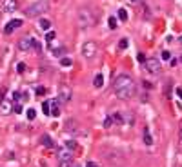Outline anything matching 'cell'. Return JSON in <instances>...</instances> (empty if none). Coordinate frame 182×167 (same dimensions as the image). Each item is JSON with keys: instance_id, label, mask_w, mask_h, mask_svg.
<instances>
[{"instance_id": "6da1fadb", "label": "cell", "mask_w": 182, "mask_h": 167, "mask_svg": "<svg viewBox=\"0 0 182 167\" xmlns=\"http://www.w3.org/2000/svg\"><path fill=\"white\" fill-rule=\"evenodd\" d=\"M113 91L120 100H127L135 91V82L129 75H118L113 84Z\"/></svg>"}, {"instance_id": "7a4b0ae2", "label": "cell", "mask_w": 182, "mask_h": 167, "mask_svg": "<svg viewBox=\"0 0 182 167\" xmlns=\"http://www.w3.org/2000/svg\"><path fill=\"white\" fill-rule=\"evenodd\" d=\"M78 25L82 29H86V27H93L95 25V22H97V18H95V13H93L89 8H80L78 9Z\"/></svg>"}, {"instance_id": "3957f363", "label": "cell", "mask_w": 182, "mask_h": 167, "mask_svg": "<svg viewBox=\"0 0 182 167\" xmlns=\"http://www.w3.org/2000/svg\"><path fill=\"white\" fill-rule=\"evenodd\" d=\"M49 9V4L46 2V0H38V2L35 4H31L28 9H26V15H28L29 18H35V16H40V15H44L46 11Z\"/></svg>"}, {"instance_id": "277c9868", "label": "cell", "mask_w": 182, "mask_h": 167, "mask_svg": "<svg viewBox=\"0 0 182 167\" xmlns=\"http://www.w3.org/2000/svg\"><path fill=\"white\" fill-rule=\"evenodd\" d=\"M73 98V91L69 89V85H60L58 87V104H67Z\"/></svg>"}, {"instance_id": "5b68a950", "label": "cell", "mask_w": 182, "mask_h": 167, "mask_svg": "<svg viewBox=\"0 0 182 167\" xmlns=\"http://www.w3.org/2000/svg\"><path fill=\"white\" fill-rule=\"evenodd\" d=\"M146 69L149 71V73H153V75H158L160 73V69H162V65H160V60H157V58H146Z\"/></svg>"}, {"instance_id": "8992f818", "label": "cell", "mask_w": 182, "mask_h": 167, "mask_svg": "<svg viewBox=\"0 0 182 167\" xmlns=\"http://www.w3.org/2000/svg\"><path fill=\"white\" fill-rule=\"evenodd\" d=\"M82 55L86 58H93L97 55V44L93 42V40H87V42L82 45Z\"/></svg>"}, {"instance_id": "52a82bcc", "label": "cell", "mask_w": 182, "mask_h": 167, "mask_svg": "<svg viewBox=\"0 0 182 167\" xmlns=\"http://www.w3.org/2000/svg\"><path fill=\"white\" fill-rule=\"evenodd\" d=\"M33 44H35V38L33 36H22L18 40V49L20 51H29V49H33Z\"/></svg>"}, {"instance_id": "ba28073f", "label": "cell", "mask_w": 182, "mask_h": 167, "mask_svg": "<svg viewBox=\"0 0 182 167\" xmlns=\"http://www.w3.org/2000/svg\"><path fill=\"white\" fill-rule=\"evenodd\" d=\"M20 25H22V20H20V18L9 20V22H8V25H6V27H4V33H6V35H11V33L15 31L17 27H20Z\"/></svg>"}, {"instance_id": "9c48e42d", "label": "cell", "mask_w": 182, "mask_h": 167, "mask_svg": "<svg viewBox=\"0 0 182 167\" xmlns=\"http://www.w3.org/2000/svg\"><path fill=\"white\" fill-rule=\"evenodd\" d=\"M18 8V2L17 0H2V9L6 13H11V11H17Z\"/></svg>"}, {"instance_id": "30bf717a", "label": "cell", "mask_w": 182, "mask_h": 167, "mask_svg": "<svg viewBox=\"0 0 182 167\" xmlns=\"http://www.w3.org/2000/svg\"><path fill=\"white\" fill-rule=\"evenodd\" d=\"M64 127H66L67 133H78V122H77V120H73V118H69V120H66Z\"/></svg>"}, {"instance_id": "8fae6325", "label": "cell", "mask_w": 182, "mask_h": 167, "mask_svg": "<svg viewBox=\"0 0 182 167\" xmlns=\"http://www.w3.org/2000/svg\"><path fill=\"white\" fill-rule=\"evenodd\" d=\"M0 113H2V115L13 113V104L9 102V100H2V102H0Z\"/></svg>"}, {"instance_id": "7c38bea8", "label": "cell", "mask_w": 182, "mask_h": 167, "mask_svg": "<svg viewBox=\"0 0 182 167\" xmlns=\"http://www.w3.org/2000/svg\"><path fill=\"white\" fill-rule=\"evenodd\" d=\"M57 158H58V162H64V160H73V156H71L69 149H62V151H58Z\"/></svg>"}, {"instance_id": "4fadbf2b", "label": "cell", "mask_w": 182, "mask_h": 167, "mask_svg": "<svg viewBox=\"0 0 182 167\" xmlns=\"http://www.w3.org/2000/svg\"><path fill=\"white\" fill-rule=\"evenodd\" d=\"M40 144L46 145V147H55V144H53V140L49 135H42V138H40Z\"/></svg>"}, {"instance_id": "5bb4252c", "label": "cell", "mask_w": 182, "mask_h": 167, "mask_svg": "<svg viewBox=\"0 0 182 167\" xmlns=\"http://www.w3.org/2000/svg\"><path fill=\"white\" fill-rule=\"evenodd\" d=\"M38 25H40V29H42V31H49L51 29V22H49L48 18H40Z\"/></svg>"}, {"instance_id": "9a60e30c", "label": "cell", "mask_w": 182, "mask_h": 167, "mask_svg": "<svg viewBox=\"0 0 182 167\" xmlns=\"http://www.w3.org/2000/svg\"><path fill=\"white\" fill-rule=\"evenodd\" d=\"M93 85H95V87L98 89V87H102L104 85V76H102V73H98V75L93 78Z\"/></svg>"}, {"instance_id": "2e32d148", "label": "cell", "mask_w": 182, "mask_h": 167, "mask_svg": "<svg viewBox=\"0 0 182 167\" xmlns=\"http://www.w3.org/2000/svg\"><path fill=\"white\" fill-rule=\"evenodd\" d=\"M111 122H115V124H122L124 122V118H122V115L120 113H111Z\"/></svg>"}, {"instance_id": "e0dca14e", "label": "cell", "mask_w": 182, "mask_h": 167, "mask_svg": "<svg viewBox=\"0 0 182 167\" xmlns=\"http://www.w3.org/2000/svg\"><path fill=\"white\" fill-rule=\"evenodd\" d=\"M144 142H146L147 145H151V144H153V138H151V135H149V129H147V127L144 129Z\"/></svg>"}, {"instance_id": "ac0fdd59", "label": "cell", "mask_w": 182, "mask_h": 167, "mask_svg": "<svg viewBox=\"0 0 182 167\" xmlns=\"http://www.w3.org/2000/svg\"><path fill=\"white\" fill-rule=\"evenodd\" d=\"M49 107H51L49 102H42V111H44V115H49V111H51Z\"/></svg>"}, {"instance_id": "d6986e66", "label": "cell", "mask_w": 182, "mask_h": 167, "mask_svg": "<svg viewBox=\"0 0 182 167\" xmlns=\"http://www.w3.org/2000/svg\"><path fill=\"white\" fill-rule=\"evenodd\" d=\"M26 115H28V120H35L37 111H35V109H28V111H26Z\"/></svg>"}, {"instance_id": "ffe728a7", "label": "cell", "mask_w": 182, "mask_h": 167, "mask_svg": "<svg viewBox=\"0 0 182 167\" xmlns=\"http://www.w3.org/2000/svg\"><path fill=\"white\" fill-rule=\"evenodd\" d=\"M107 24H109V27H111V29H117V18H115V16H109Z\"/></svg>"}, {"instance_id": "44dd1931", "label": "cell", "mask_w": 182, "mask_h": 167, "mask_svg": "<svg viewBox=\"0 0 182 167\" xmlns=\"http://www.w3.org/2000/svg\"><path fill=\"white\" fill-rule=\"evenodd\" d=\"M58 167H73V160H64V162H58Z\"/></svg>"}, {"instance_id": "7402d4cb", "label": "cell", "mask_w": 182, "mask_h": 167, "mask_svg": "<svg viewBox=\"0 0 182 167\" xmlns=\"http://www.w3.org/2000/svg\"><path fill=\"white\" fill-rule=\"evenodd\" d=\"M118 18L120 20H127V11L122 8V9H118Z\"/></svg>"}, {"instance_id": "603a6c76", "label": "cell", "mask_w": 182, "mask_h": 167, "mask_svg": "<svg viewBox=\"0 0 182 167\" xmlns=\"http://www.w3.org/2000/svg\"><path fill=\"white\" fill-rule=\"evenodd\" d=\"M66 147L69 149V151L75 149V147H77V142H75V140H67V142H66Z\"/></svg>"}, {"instance_id": "cb8c5ba5", "label": "cell", "mask_w": 182, "mask_h": 167, "mask_svg": "<svg viewBox=\"0 0 182 167\" xmlns=\"http://www.w3.org/2000/svg\"><path fill=\"white\" fill-rule=\"evenodd\" d=\"M60 64H62L64 67H69L73 62H71V58H62V60H60Z\"/></svg>"}, {"instance_id": "d4e9b609", "label": "cell", "mask_w": 182, "mask_h": 167, "mask_svg": "<svg viewBox=\"0 0 182 167\" xmlns=\"http://www.w3.org/2000/svg\"><path fill=\"white\" fill-rule=\"evenodd\" d=\"M118 47H120V49H126V47H127V38H122V40H120V42H118Z\"/></svg>"}, {"instance_id": "484cf974", "label": "cell", "mask_w": 182, "mask_h": 167, "mask_svg": "<svg viewBox=\"0 0 182 167\" xmlns=\"http://www.w3.org/2000/svg\"><path fill=\"white\" fill-rule=\"evenodd\" d=\"M111 125H113V122H111V118H109V116H107V118L104 120V127H106V129H109V127H111Z\"/></svg>"}, {"instance_id": "4316f807", "label": "cell", "mask_w": 182, "mask_h": 167, "mask_svg": "<svg viewBox=\"0 0 182 167\" xmlns=\"http://www.w3.org/2000/svg\"><path fill=\"white\" fill-rule=\"evenodd\" d=\"M17 71H18V73H24V71H26V64H24V62H20V64L17 65Z\"/></svg>"}, {"instance_id": "83f0119b", "label": "cell", "mask_w": 182, "mask_h": 167, "mask_svg": "<svg viewBox=\"0 0 182 167\" xmlns=\"http://www.w3.org/2000/svg\"><path fill=\"white\" fill-rule=\"evenodd\" d=\"M162 60H171V53L170 51H162Z\"/></svg>"}, {"instance_id": "f1b7e54d", "label": "cell", "mask_w": 182, "mask_h": 167, "mask_svg": "<svg viewBox=\"0 0 182 167\" xmlns=\"http://www.w3.org/2000/svg\"><path fill=\"white\" fill-rule=\"evenodd\" d=\"M22 111V105L20 104H13V113H20Z\"/></svg>"}, {"instance_id": "f546056e", "label": "cell", "mask_w": 182, "mask_h": 167, "mask_svg": "<svg viewBox=\"0 0 182 167\" xmlns=\"http://www.w3.org/2000/svg\"><path fill=\"white\" fill-rule=\"evenodd\" d=\"M62 53H64V47H58V49H53V55H55V56H60V55H62Z\"/></svg>"}, {"instance_id": "4dcf8cb0", "label": "cell", "mask_w": 182, "mask_h": 167, "mask_svg": "<svg viewBox=\"0 0 182 167\" xmlns=\"http://www.w3.org/2000/svg\"><path fill=\"white\" fill-rule=\"evenodd\" d=\"M53 38H55V33H53V31H48V35H46V40H48V42H51Z\"/></svg>"}, {"instance_id": "1f68e13d", "label": "cell", "mask_w": 182, "mask_h": 167, "mask_svg": "<svg viewBox=\"0 0 182 167\" xmlns=\"http://www.w3.org/2000/svg\"><path fill=\"white\" fill-rule=\"evenodd\" d=\"M20 100H22V98H20V93H13V102H20Z\"/></svg>"}, {"instance_id": "d6a6232c", "label": "cell", "mask_w": 182, "mask_h": 167, "mask_svg": "<svg viewBox=\"0 0 182 167\" xmlns=\"http://www.w3.org/2000/svg\"><path fill=\"white\" fill-rule=\"evenodd\" d=\"M46 91H48L46 87H37V95H46Z\"/></svg>"}, {"instance_id": "836d02e7", "label": "cell", "mask_w": 182, "mask_h": 167, "mask_svg": "<svg viewBox=\"0 0 182 167\" xmlns=\"http://www.w3.org/2000/svg\"><path fill=\"white\" fill-rule=\"evenodd\" d=\"M137 58H138V62H142V64L146 62V56L142 55V53H138V56H137Z\"/></svg>"}, {"instance_id": "e575fe53", "label": "cell", "mask_w": 182, "mask_h": 167, "mask_svg": "<svg viewBox=\"0 0 182 167\" xmlns=\"http://www.w3.org/2000/svg\"><path fill=\"white\" fill-rule=\"evenodd\" d=\"M153 85H151V82H144V89H151Z\"/></svg>"}, {"instance_id": "d590c367", "label": "cell", "mask_w": 182, "mask_h": 167, "mask_svg": "<svg viewBox=\"0 0 182 167\" xmlns=\"http://www.w3.org/2000/svg\"><path fill=\"white\" fill-rule=\"evenodd\" d=\"M86 167H97L95 162H86Z\"/></svg>"}, {"instance_id": "8d00e7d4", "label": "cell", "mask_w": 182, "mask_h": 167, "mask_svg": "<svg viewBox=\"0 0 182 167\" xmlns=\"http://www.w3.org/2000/svg\"><path fill=\"white\" fill-rule=\"evenodd\" d=\"M177 95H179V96H180V98H182V89H180V87H179V89H177Z\"/></svg>"}, {"instance_id": "74e56055", "label": "cell", "mask_w": 182, "mask_h": 167, "mask_svg": "<svg viewBox=\"0 0 182 167\" xmlns=\"http://www.w3.org/2000/svg\"><path fill=\"white\" fill-rule=\"evenodd\" d=\"M180 140H182V129H180Z\"/></svg>"}, {"instance_id": "f35d334b", "label": "cell", "mask_w": 182, "mask_h": 167, "mask_svg": "<svg viewBox=\"0 0 182 167\" xmlns=\"http://www.w3.org/2000/svg\"><path fill=\"white\" fill-rule=\"evenodd\" d=\"M129 2H137V0H129Z\"/></svg>"}, {"instance_id": "ab89813d", "label": "cell", "mask_w": 182, "mask_h": 167, "mask_svg": "<svg viewBox=\"0 0 182 167\" xmlns=\"http://www.w3.org/2000/svg\"><path fill=\"white\" fill-rule=\"evenodd\" d=\"M180 62H182V56H180Z\"/></svg>"}, {"instance_id": "60d3db41", "label": "cell", "mask_w": 182, "mask_h": 167, "mask_svg": "<svg viewBox=\"0 0 182 167\" xmlns=\"http://www.w3.org/2000/svg\"><path fill=\"white\" fill-rule=\"evenodd\" d=\"M180 42H182V38H180Z\"/></svg>"}]
</instances>
